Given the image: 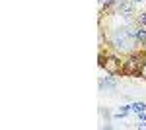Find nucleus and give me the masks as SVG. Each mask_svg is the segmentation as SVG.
Returning a JSON list of instances; mask_svg holds the SVG:
<instances>
[{
  "label": "nucleus",
  "instance_id": "nucleus-1",
  "mask_svg": "<svg viewBox=\"0 0 146 130\" xmlns=\"http://www.w3.org/2000/svg\"><path fill=\"white\" fill-rule=\"evenodd\" d=\"M144 51H140V53H131V54H125L123 58V74L127 76H136V74H140V68L144 64Z\"/></svg>",
  "mask_w": 146,
  "mask_h": 130
},
{
  "label": "nucleus",
  "instance_id": "nucleus-9",
  "mask_svg": "<svg viewBox=\"0 0 146 130\" xmlns=\"http://www.w3.org/2000/svg\"><path fill=\"white\" fill-rule=\"evenodd\" d=\"M131 2L135 4L136 8H138V6H142V4H146V0H131Z\"/></svg>",
  "mask_w": 146,
  "mask_h": 130
},
{
  "label": "nucleus",
  "instance_id": "nucleus-6",
  "mask_svg": "<svg viewBox=\"0 0 146 130\" xmlns=\"http://www.w3.org/2000/svg\"><path fill=\"white\" fill-rule=\"evenodd\" d=\"M100 115L105 119V122H111V120H113V115L107 111V109H100Z\"/></svg>",
  "mask_w": 146,
  "mask_h": 130
},
{
  "label": "nucleus",
  "instance_id": "nucleus-5",
  "mask_svg": "<svg viewBox=\"0 0 146 130\" xmlns=\"http://www.w3.org/2000/svg\"><path fill=\"white\" fill-rule=\"evenodd\" d=\"M135 22H136V25H140V27H146V10L136 12V16H135Z\"/></svg>",
  "mask_w": 146,
  "mask_h": 130
},
{
  "label": "nucleus",
  "instance_id": "nucleus-8",
  "mask_svg": "<svg viewBox=\"0 0 146 130\" xmlns=\"http://www.w3.org/2000/svg\"><path fill=\"white\" fill-rule=\"evenodd\" d=\"M136 115V120H146V111H142V113H135Z\"/></svg>",
  "mask_w": 146,
  "mask_h": 130
},
{
  "label": "nucleus",
  "instance_id": "nucleus-3",
  "mask_svg": "<svg viewBox=\"0 0 146 130\" xmlns=\"http://www.w3.org/2000/svg\"><path fill=\"white\" fill-rule=\"evenodd\" d=\"M119 86V80L115 74H107V76H100L98 80V87H100V91H113V89H117Z\"/></svg>",
  "mask_w": 146,
  "mask_h": 130
},
{
  "label": "nucleus",
  "instance_id": "nucleus-11",
  "mask_svg": "<svg viewBox=\"0 0 146 130\" xmlns=\"http://www.w3.org/2000/svg\"><path fill=\"white\" fill-rule=\"evenodd\" d=\"M142 51H146V45H144V47H142Z\"/></svg>",
  "mask_w": 146,
  "mask_h": 130
},
{
  "label": "nucleus",
  "instance_id": "nucleus-4",
  "mask_svg": "<svg viewBox=\"0 0 146 130\" xmlns=\"http://www.w3.org/2000/svg\"><path fill=\"white\" fill-rule=\"evenodd\" d=\"M131 111L133 113H142V111H146V103L144 101H131Z\"/></svg>",
  "mask_w": 146,
  "mask_h": 130
},
{
  "label": "nucleus",
  "instance_id": "nucleus-2",
  "mask_svg": "<svg viewBox=\"0 0 146 130\" xmlns=\"http://www.w3.org/2000/svg\"><path fill=\"white\" fill-rule=\"evenodd\" d=\"M100 66L105 68V74H123V58L121 54H107L103 56V51L100 53Z\"/></svg>",
  "mask_w": 146,
  "mask_h": 130
},
{
  "label": "nucleus",
  "instance_id": "nucleus-10",
  "mask_svg": "<svg viewBox=\"0 0 146 130\" xmlns=\"http://www.w3.org/2000/svg\"><path fill=\"white\" fill-rule=\"evenodd\" d=\"M136 128H146V120H138L136 122Z\"/></svg>",
  "mask_w": 146,
  "mask_h": 130
},
{
  "label": "nucleus",
  "instance_id": "nucleus-7",
  "mask_svg": "<svg viewBox=\"0 0 146 130\" xmlns=\"http://www.w3.org/2000/svg\"><path fill=\"white\" fill-rule=\"evenodd\" d=\"M138 76L142 78V80H146V60H144V64H142V68H140V74Z\"/></svg>",
  "mask_w": 146,
  "mask_h": 130
}]
</instances>
